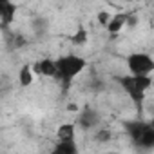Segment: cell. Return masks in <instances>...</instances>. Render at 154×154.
<instances>
[{
	"label": "cell",
	"mask_w": 154,
	"mask_h": 154,
	"mask_svg": "<svg viewBox=\"0 0 154 154\" xmlns=\"http://www.w3.org/2000/svg\"><path fill=\"white\" fill-rule=\"evenodd\" d=\"M120 85H122L123 93L131 98V102L134 103L138 112H141L145 94L152 87V78L147 76V74H131L129 72V74H125V76L120 78Z\"/></svg>",
	"instance_id": "6da1fadb"
},
{
	"label": "cell",
	"mask_w": 154,
	"mask_h": 154,
	"mask_svg": "<svg viewBox=\"0 0 154 154\" xmlns=\"http://www.w3.org/2000/svg\"><path fill=\"white\" fill-rule=\"evenodd\" d=\"M87 67V60L80 54H63L56 58V78L63 85H69Z\"/></svg>",
	"instance_id": "7a4b0ae2"
},
{
	"label": "cell",
	"mask_w": 154,
	"mask_h": 154,
	"mask_svg": "<svg viewBox=\"0 0 154 154\" xmlns=\"http://www.w3.org/2000/svg\"><path fill=\"white\" fill-rule=\"evenodd\" d=\"M127 136L134 149L138 150H154V125L147 122H127L125 123Z\"/></svg>",
	"instance_id": "3957f363"
},
{
	"label": "cell",
	"mask_w": 154,
	"mask_h": 154,
	"mask_svg": "<svg viewBox=\"0 0 154 154\" xmlns=\"http://www.w3.org/2000/svg\"><path fill=\"white\" fill-rule=\"evenodd\" d=\"M127 69L131 74H147L154 72V58L147 53H131L127 56Z\"/></svg>",
	"instance_id": "277c9868"
},
{
	"label": "cell",
	"mask_w": 154,
	"mask_h": 154,
	"mask_svg": "<svg viewBox=\"0 0 154 154\" xmlns=\"http://www.w3.org/2000/svg\"><path fill=\"white\" fill-rule=\"evenodd\" d=\"M17 15V6L13 0H2L0 2V24H2V29L8 31V27L13 24Z\"/></svg>",
	"instance_id": "5b68a950"
},
{
	"label": "cell",
	"mask_w": 154,
	"mask_h": 154,
	"mask_svg": "<svg viewBox=\"0 0 154 154\" xmlns=\"http://www.w3.org/2000/svg\"><path fill=\"white\" fill-rule=\"evenodd\" d=\"M33 69H35V72L38 76H44V78H56V60L42 58V60L33 63Z\"/></svg>",
	"instance_id": "8992f818"
},
{
	"label": "cell",
	"mask_w": 154,
	"mask_h": 154,
	"mask_svg": "<svg viewBox=\"0 0 154 154\" xmlns=\"http://www.w3.org/2000/svg\"><path fill=\"white\" fill-rule=\"evenodd\" d=\"M98 123H100V114H98L94 109H91V107H85V109L80 112V116H78V125H80L82 129H85V131L96 129Z\"/></svg>",
	"instance_id": "52a82bcc"
},
{
	"label": "cell",
	"mask_w": 154,
	"mask_h": 154,
	"mask_svg": "<svg viewBox=\"0 0 154 154\" xmlns=\"http://www.w3.org/2000/svg\"><path fill=\"white\" fill-rule=\"evenodd\" d=\"M127 20H129V15H125V13H116V15H112L111 17V20L107 22V31L111 33V35H118L125 26H127Z\"/></svg>",
	"instance_id": "ba28073f"
},
{
	"label": "cell",
	"mask_w": 154,
	"mask_h": 154,
	"mask_svg": "<svg viewBox=\"0 0 154 154\" xmlns=\"http://www.w3.org/2000/svg\"><path fill=\"white\" fill-rule=\"evenodd\" d=\"M58 141H76V125L74 123H62L56 131Z\"/></svg>",
	"instance_id": "9c48e42d"
},
{
	"label": "cell",
	"mask_w": 154,
	"mask_h": 154,
	"mask_svg": "<svg viewBox=\"0 0 154 154\" xmlns=\"http://www.w3.org/2000/svg\"><path fill=\"white\" fill-rule=\"evenodd\" d=\"M35 69H33V65H24V67H20V71H18V82H20V85L22 87H29L31 84H33V80H35Z\"/></svg>",
	"instance_id": "30bf717a"
},
{
	"label": "cell",
	"mask_w": 154,
	"mask_h": 154,
	"mask_svg": "<svg viewBox=\"0 0 154 154\" xmlns=\"http://www.w3.org/2000/svg\"><path fill=\"white\" fill-rule=\"evenodd\" d=\"M54 154H76L78 152V145L76 141H56V145L53 147Z\"/></svg>",
	"instance_id": "8fae6325"
},
{
	"label": "cell",
	"mask_w": 154,
	"mask_h": 154,
	"mask_svg": "<svg viewBox=\"0 0 154 154\" xmlns=\"http://www.w3.org/2000/svg\"><path fill=\"white\" fill-rule=\"evenodd\" d=\"M71 42H72L74 45H82V44H85V42H87V31L80 26L78 31H76V33L71 36Z\"/></svg>",
	"instance_id": "7c38bea8"
},
{
	"label": "cell",
	"mask_w": 154,
	"mask_h": 154,
	"mask_svg": "<svg viewBox=\"0 0 154 154\" xmlns=\"http://www.w3.org/2000/svg\"><path fill=\"white\" fill-rule=\"evenodd\" d=\"M94 140H98V141H109V140H111V132H109L107 129H100V131L96 132Z\"/></svg>",
	"instance_id": "4fadbf2b"
},
{
	"label": "cell",
	"mask_w": 154,
	"mask_h": 154,
	"mask_svg": "<svg viewBox=\"0 0 154 154\" xmlns=\"http://www.w3.org/2000/svg\"><path fill=\"white\" fill-rule=\"evenodd\" d=\"M111 17H112V15H107V13H100V15H98V22H102L103 26H107V22L111 20Z\"/></svg>",
	"instance_id": "5bb4252c"
}]
</instances>
